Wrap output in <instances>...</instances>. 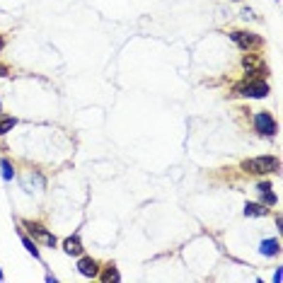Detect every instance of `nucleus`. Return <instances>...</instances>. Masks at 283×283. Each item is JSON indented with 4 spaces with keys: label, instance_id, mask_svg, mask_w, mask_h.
<instances>
[{
    "label": "nucleus",
    "instance_id": "f257e3e1",
    "mask_svg": "<svg viewBox=\"0 0 283 283\" xmlns=\"http://www.w3.org/2000/svg\"><path fill=\"white\" fill-rule=\"evenodd\" d=\"M242 170L245 172H252V174H269V172H276L279 170V160L274 155L252 157V160H245L242 162Z\"/></svg>",
    "mask_w": 283,
    "mask_h": 283
},
{
    "label": "nucleus",
    "instance_id": "f03ea898",
    "mask_svg": "<svg viewBox=\"0 0 283 283\" xmlns=\"http://www.w3.org/2000/svg\"><path fill=\"white\" fill-rule=\"evenodd\" d=\"M233 36V41L242 48V51H252V48H259L262 46V36H257V34H252V31H233L230 34Z\"/></svg>",
    "mask_w": 283,
    "mask_h": 283
},
{
    "label": "nucleus",
    "instance_id": "7ed1b4c3",
    "mask_svg": "<svg viewBox=\"0 0 283 283\" xmlns=\"http://www.w3.org/2000/svg\"><path fill=\"white\" fill-rule=\"evenodd\" d=\"M237 92L245 94V97H267V94H269V85H267L264 80H254V82H245V85H240Z\"/></svg>",
    "mask_w": 283,
    "mask_h": 283
},
{
    "label": "nucleus",
    "instance_id": "20e7f679",
    "mask_svg": "<svg viewBox=\"0 0 283 283\" xmlns=\"http://www.w3.org/2000/svg\"><path fill=\"white\" fill-rule=\"evenodd\" d=\"M254 128H257L262 136H274V133H276V121H274L271 114L262 111V114H257V119H254Z\"/></svg>",
    "mask_w": 283,
    "mask_h": 283
},
{
    "label": "nucleus",
    "instance_id": "39448f33",
    "mask_svg": "<svg viewBox=\"0 0 283 283\" xmlns=\"http://www.w3.org/2000/svg\"><path fill=\"white\" fill-rule=\"evenodd\" d=\"M24 228H29V235L36 237L39 242H44V245H48V247H56V237H53L44 225H39V223H24Z\"/></svg>",
    "mask_w": 283,
    "mask_h": 283
},
{
    "label": "nucleus",
    "instance_id": "423d86ee",
    "mask_svg": "<svg viewBox=\"0 0 283 283\" xmlns=\"http://www.w3.org/2000/svg\"><path fill=\"white\" fill-rule=\"evenodd\" d=\"M78 271H80L82 276L92 279V276H97L99 267H97V262H94V259H90V257H82V259L78 262Z\"/></svg>",
    "mask_w": 283,
    "mask_h": 283
},
{
    "label": "nucleus",
    "instance_id": "0eeeda50",
    "mask_svg": "<svg viewBox=\"0 0 283 283\" xmlns=\"http://www.w3.org/2000/svg\"><path fill=\"white\" fill-rule=\"evenodd\" d=\"M63 250H65V254H70V257H80V254H82V242H80V237H68V240L63 242Z\"/></svg>",
    "mask_w": 283,
    "mask_h": 283
},
{
    "label": "nucleus",
    "instance_id": "6e6552de",
    "mask_svg": "<svg viewBox=\"0 0 283 283\" xmlns=\"http://www.w3.org/2000/svg\"><path fill=\"white\" fill-rule=\"evenodd\" d=\"M267 213H269V208H264L262 204H247V206H245V216H250V218L267 216Z\"/></svg>",
    "mask_w": 283,
    "mask_h": 283
},
{
    "label": "nucleus",
    "instance_id": "1a4fd4ad",
    "mask_svg": "<svg viewBox=\"0 0 283 283\" xmlns=\"http://www.w3.org/2000/svg\"><path fill=\"white\" fill-rule=\"evenodd\" d=\"M281 252V247H279V240H264L262 242V254H267V257H274V254H279Z\"/></svg>",
    "mask_w": 283,
    "mask_h": 283
},
{
    "label": "nucleus",
    "instance_id": "9d476101",
    "mask_svg": "<svg viewBox=\"0 0 283 283\" xmlns=\"http://www.w3.org/2000/svg\"><path fill=\"white\" fill-rule=\"evenodd\" d=\"M259 189H262V199H264V204L274 206V204H276V194L271 191V187H269V184H259Z\"/></svg>",
    "mask_w": 283,
    "mask_h": 283
},
{
    "label": "nucleus",
    "instance_id": "9b49d317",
    "mask_svg": "<svg viewBox=\"0 0 283 283\" xmlns=\"http://www.w3.org/2000/svg\"><path fill=\"white\" fill-rule=\"evenodd\" d=\"M15 124H17V121H15L12 116H0V136H2V133H7V131H12V128H15Z\"/></svg>",
    "mask_w": 283,
    "mask_h": 283
},
{
    "label": "nucleus",
    "instance_id": "f8f14e48",
    "mask_svg": "<svg viewBox=\"0 0 283 283\" xmlns=\"http://www.w3.org/2000/svg\"><path fill=\"white\" fill-rule=\"evenodd\" d=\"M119 279H121V276H119V271H116L111 264H109V267H107V271L102 274V281H119Z\"/></svg>",
    "mask_w": 283,
    "mask_h": 283
},
{
    "label": "nucleus",
    "instance_id": "ddd939ff",
    "mask_svg": "<svg viewBox=\"0 0 283 283\" xmlns=\"http://www.w3.org/2000/svg\"><path fill=\"white\" fill-rule=\"evenodd\" d=\"M0 167H2V179H5V182H10V179H12V165H10L7 160H2V162H0Z\"/></svg>",
    "mask_w": 283,
    "mask_h": 283
},
{
    "label": "nucleus",
    "instance_id": "4468645a",
    "mask_svg": "<svg viewBox=\"0 0 283 283\" xmlns=\"http://www.w3.org/2000/svg\"><path fill=\"white\" fill-rule=\"evenodd\" d=\"M22 242H24V247H27V252H29V254H34V257H39V250L34 247V242H31L29 237H22Z\"/></svg>",
    "mask_w": 283,
    "mask_h": 283
},
{
    "label": "nucleus",
    "instance_id": "2eb2a0df",
    "mask_svg": "<svg viewBox=\"0 0 283 283\" xmlns=\"http://www.w3.org/2000/svg\"><path fill=\"white\" fill-rule=\"evenodd\" d=\"M0 75H7V68L5 65H0Z\"/></svg>",
    "mask_w": 283,
    "mask_h": 283
},
{
    "label": "nucleus",
    "instance_id": "dca6fc26",
    "mask_svg": "<svg viewBox=\"0 0 283 283\" xmlns=\"http://www.w3.org/2000/svg\"><path fill=\"white\" fill-rule=\"evenodd\" d=\"M0 51H2V39H0Z\"/></svg>",
    "mask_w": 283,
    "mask_h": 283
},
{
    "label": "nucleus",
    "instance_id": "f3484780",
    "mask_svg": "<svg viewBox=\"0 0 283 283\" xmlns=\"http://www.w3.org/2000/svg\"><path fill=\"white\" fill-rule=\"evenodd\" d=\"M0 279H2V271H0Z\"/></svg>",
    "mask_w": 283,
    "mask_h": 283
},
{
    "label": "nucleus",
    "instance_id": "a211bd4d",
    "mask_svg": "<svg viewBox=\"0 0 283 283\" xmlns=\"http://www.w3.org/2000/svg\"><path fill=\"white\" fill-rule=\"evenodd\" d=\"M0 109H2V104H0Z\"/></svg>",
    "mask_w": 283,
    "mask_h": 283
}]
</instances>
